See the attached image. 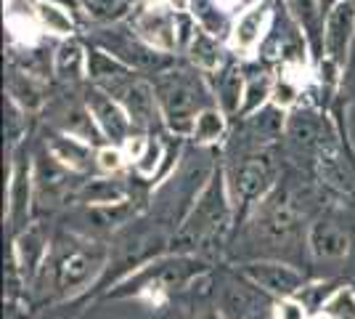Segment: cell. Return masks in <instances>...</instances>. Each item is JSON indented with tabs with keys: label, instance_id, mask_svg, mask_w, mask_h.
Masks as SVG:
<instances>
[{
	"label": "cell",
	"instance_id": "cell-21",
	"mask_svg": "<svg viewBox=\"0 0 355 319\" xmlns=\"http://www.w3.org/2000/svg\"><path fill=\"white\" fill-rule=\"evenodd\" d=\"M8 99L19 104L27 115L37 112L45 104V88L37 80V75H32L30 69H11L8 75Z\"/></svg>",
	"mask_w": 355,
	"mask_h": 319
},
{
	"label": "cell",
	"instance_id": "cell-35",
	"mask_svg": "<svg viewBox=\"0 0 355 319\" xmlns=\"http://www.w3.org/2000/svg\"><path fill=\"white\" fill-rule=\"evenodd\" d=\"M350 256H353V263H355V243H353V250H350Z\"/></svg>",
	"mask_w": 355,
	"mask_h": 319
},
{
	"label": "cell",
	"instance_id": "cell-14",
	"mask_svg": "<svg viewBox=\"0 0 355 319\" xmlns=\"http://www.w3.org/2000/svg\"><path fill=\"white\" fill-rule=\"evenodd\" d=\"M48 253H51V240H48V234H45V229L40 224H30V227H24L16 234L14 247H11V261L19 269L21 282L37 279V274L43 272Z\"/></svg>",
	"mask_w": 355,
	"mask_h": 319
},
{
	"label": "cell",
	"instance_id": "cell-22",
	"mask_svg": "<svg viewBox=\"0 0 355 319\" xmlns=\"http://www.w3.org/2000/svg\"><path fill=\"white\" fill-rule=\"evenodd\" d=\"M189 11H191V16L202 30H207L209 35H215L220 40H228L234 19H231V11L223 6L220 0H189Z\"/></svg>",
	"mask_w": 355,
	"mask_h": 319
},
{
	"label": "cell",
	"instance_id": "cell-16",
	"mask_svg": "<svg viewBox=\"0 0 355 319\" xmlns=\"http://www.w3.org/2000/svg\"><path fill=\"white\" fill-rule=\"evenodd\" d=\"M308 250L318 261H340L350 256L353 237L345 227H340L334 218H318L308 229Z\"/></svg>",
	"mask_w": 355,
	"mask_h": 319
},
{
	"label": "cell",
	"instance_id": "cell-32",
	"mask_svg": "<svg viewBox=\"0 0 355 319\" xmlns=\"http://www.w3.org/2000/svg\"><path fill=\"white\" fill-rule=\"evenodd\" d=\"M276 319H311V314L305 301H300V295H292L276 301Z\"/></svg>",
	"mask_w": 355,
	"mask_h": 319
},
{
	"label": "cell",
	"instance_id": "cell-33",
	"mask_svg": "<svg viewBox=\"0 0 355 319\" xmlns=\"http://www.w3.org/2000/svg\"><path fill=\"white\" fill-rule=\"evenodd\" d=\"M167 6L175 11H189V0H167Z\"/></svg>",
	"mask_w": 355,
	"mask_h": 319
},
{
	"label": "cell",
	"instance_id": "cell-8",
	"mask_svg": "<svg viewBox=\"0 0 355 319\" xmlns=\"http://www.w3.org/2000/svg\"><path fill=\"white\" fill-rule=\"evenodd\" d=\"M355 43V0H337L324 16L321 32V54L326 67L342 72L350 61V51Z\"/></svg>",
	"mask_w": 355,
	"mask_h": 319
},
{
	"label": "cell",
	"instance_id": "cell-19",
	"mask_svg": "<svg viewBox=\"0 0 355 319\" xmlns=\"http://www.w3.org/2000/svg\"><path fill=\"white\" fill-rule=\"evenodd\" d=\"M225 48H223V40L209 35L207 30L196 27L193 38L186 46V59L189 64H193L196 69H202L205 75H215L220 67H225V59H223Z\"/></svg>",
	"mask_w": 355,
	"mask_h": 319
},
{
	"label": "cell",
	"instance_id": "cell-18",
	"mask_svg": "<svg viewBox=\"0 0 355 319\" xmlns=\"http://www.w3.org/2000/svg\"><path fill=\"white\" fill-rule=\"evenodd\" d=\"M53 75L67 85H80L88 80V48L77 38H64L53 51Z\"/></svg>",
	"mask_w": 355,
	"mask_h": 319
},
{
	"label": "cell",
	"instance_id": "cell-4",
	"mask_svg": "<svg viewBox=\"0 0 355 319\" xmlns=\"http://www.w3.org/2000/svg\"><path fill=\"white\" fill-rule=\"evenodd\" d=\"M207 272V263L199 261L196 256H167V259H157L146 263L141 272H135L125 285L130 288L133 295L138 298H148L154 304L164 301L167 295H173L175 290L189 285L193 277Z\"/></svg>",
	"mask_w": 355,
	"mask_h": 319
},
{
	"label": "cell",
	"instance_id": "cell-17",
	"mask_svg": "<svg viewBox=\"0 0 355 319\" xmlns=\"http://www.w3.org/2000/svg\"><path fill=\"white\" fill-rule=\"evenodd\" d=\"M45 149L53 154L61 165H67L77 176H85L90 170H96V149L98 147H93L88 141H83V138L69 136L64 131H56V133H51V136L45 138Z\"/></svg>",
	"mask_w": 355,
	"mask_h": 319
},
{
	"label": "cell",
	"instance_id": "cell-9",
	"mask_svg": "<svg viewBox=\"0 0 355 319\" xmlns=\"http://www.w3.org/2000/svg\"><path fill=\"white\" fill-rule=\"evenodd\" d=\"M218 311L223 319H276V298L239 274L223 282Z\"/></svg>",
	"mask_w": 355,
	"mask_h": 319
},
{
	"label": "cell",
	"instance_id": "cell-26",
	"mask_svg": "<svg viewBox=\"0 0 355 319\" xmlns=\"http://www.w3.org/2000/svg\"><path fill=\"white\" fill-rule=\"evenodd\" d=\"M284 6L297 19V24L308 35V40H315V46H321V32H324L321 0H284Z\"/></svg>",
	"mask_w": 355,
	"mask_h": 319
},
{
	"label": "cell",
	"instance_id": "cell-5",
	"mask_svg": "<svg viewBox=\"0 0 355 319\" xmlns=\"http://www.w3.org/2000/svg\"><path fill=\"white\" fill-rule=\"evenodd\" d=\"M93 46L104 48L106 54L117 56L119 61H125L128 67H133L144 75H157L173 64V54H162L154 46H148L135 32L133 24H117V22L106 24L104 30L96 32Z\"/></svg>",
	"mask_w": 355,
	"mask_h": 319
},
{
	"label": "cell",
	"instance_id": "cell-28",
	"mask_svg": "<svg viewBox=\"0 0 355 319\" xmlns=\"http://www.w3.org/2000/svg\"><path fill=\"white\" fill-rule=\"evenodd\" d=\"M286 136L300 147H313L318 141V120L308 109H295L286 115Z\"/></svg>",
	"mask_w": 355,
	"mask_h": 319
},
{
	"label": "cell",
	"instance_id": "cell-10",
	"mask_svg": "<svg viewBox=\"0 0 355 319\" xmlns=\"http://www.w3.org/2000/svg\"><path fill=\"white\" fill-rule=\"evenodd\" d=\"M85 104H88L93 120L98 125L101 136H104L106 144H114V147H125L130 138L138 133V128L133 125L128 109L119 104L114 96H109L106 91H101L98 85L90 83L85 88Z\"/></svg>",
	"mask_w": 355,
	"mask_h": 319
},
{
	"label": "cell",
	"instance_id": "cell-13",
	"mask_svg": "<svg viewBox=\"0 0 355 319\" xmlns=\"http://www.w3.org/2000/svg\"><path fill=\"white\" fill-rule=\"evenodd\" d=\"M14 160L8 165V186H6V215L11 224H21L30 215L35 199V163L27 157H16V149L8 152Z\"/></svg>",
	"mask_w": 355,
	"mask_h": 319
},
{
	"label": "cell",
	"instance_id": "cell-30",
	"mask_svg": "<svg viewBox=\"0 0 355 319\" xmlns=\"http://www.w3.org/2000/svg\"><path fill=\"white\" fill-rule=\"evenodd\" d=\"M93 22L98 24H112V22H119L122 16L130 11L133 0H77Z\"/></svg>",
	"mask_w": 355,
	"mask_h": 319
},
{
	"label": "cell",
	"instance_id": "cell-25",
	"mask_svg": "<svg viewBox=\"0 0 355 319\" xmlns=\"http://www.w3.org/2000/svg\"><path fill=\"white\" fill-rule=\"evenodd\" d=\"M32 6H35V16H37V22H40L45 35H53L59 40L74 35L72 14L64 6H59L56 0H32Z\"/></svg>",
	"mask_w": 355,
	"mask_h": 319
},
{
	"label": "cell",
	"instance_id": "cell-12",
	"mask_svg": "<svg viewBox=\"0 0 355 319\" xmlns=\"http://www.w3.org/2000/svg\"><path fill=\"white\" fill-rule=\"evenodd\" d=\"M241 277H247L252 285H257L276 301L292 298L305 288L302 272L286 261H250L241 266Z\"/></svg>",
	"mask_w": 355,
	"mask_h": 319
},
{
	"label": "cell",
	"instance_id": "cell-31",
	"mask_svg": "<svg viewBox=\"0 0 355 319\" xmlns=\"http://www.w3.org/2000/svg\"><path fill=\"white\" fill-rule=\"evenodd\" d=\"M128 165V154L122 147L114 144H104L96 149V173H104V176H119Z\"/></svg>",
	"mask_w": 355,
	"mask_h": 319
},
{
	"label": "cell",
	"instance_id": "cell-7",
	"mask_svg": "<svg viewBox=\"0 0 355 319\" xmlns=\"http://www.w3.org/2000/svg\"><path fill=\"white\" fill-rule=\"evenodd\" d=\"M276 22V0H254L241 8L234 19V27L228 35V51L239 59H252L260 54L268 32Z\"/></svg>",
	"mask_w": 355,
	"mask_h": 319
},
{
	"label": "cell",
	"instance_id": "cell-3",
	"mask_svg": "<svg viewBox=\"0 0 355 319\" xmlns=\"http://www.w3.org/2000/svg\"><path fill=\"white\" fill-rule=\"evenodd\" d=\"M234 211L236 208H234V197H231V189H228L225 170H212L207 176V183L196 192L189 213L183 215L175 240L186 245L205 243L231 221Z\"/></svg>",
	"mask_w": 355,
	"mask_h": 319
},
{
	"label": "cell",
	"instance_id": "cell-6",
	"mask_svg": "<svg viewBox=\"0 0 355 319\" xmlns=\"http://www.w3.org/2000/svg\"><path fill=\"white\" fill-rule=\"evenodd\" d=\"M276 163L268 149H252L241 154L239 163L228 173V189L234 197V208H257L276 189Z\"/></svg>",
	"mask_w": 355,
	"mask_h": 319
},
{
	"label": "cell",
	"instance_id": "cell-27",
	"mask_svg": "<svg viewBox=\"0 0 355 319\" xmlns=\"http://www.w3.org/2000/svg\"><path fill=\"white\" fill-rule=\"evenodd\" d=\"M273 83H276V77L268 75V72H254L252 77H247V85H244V99H241L239 117H250V115H254V112H260L263 106L270 104V96H273Z\"/></svg>",
	"mask_w": 355,
	"mask_h": 319
},
{
	"label": "cell",
	"instance_id": "cell-34",
	"mask_svg": "<svg viewBox=\"0 0 355 319\" xmlns=\"http://www.w3.org/2000/svg\"><path fill=\"white\" fill-rule=\"evenodd\" d=\"M196 319H223L220 311H207V314H199Z\"/></svg>",
	"mask_w": 355,
	"mask_h": 319
},
{
	"label": "cell",
	"instance_id": "cell-11",
	"mask_svg": "<svg viewBox=\"0 0 355 319\" xmlns=\"http://www.w3.org/2000/svg\"><path fill=\"white\" fill-rule=\"evenodd\" d=\"M130 24L148 46H154L157 51L173 54V56L180 51L178 46V11L170 8L167 3H146L141 11L133 14Z\"/></svg>",
	"mask_w": 355,
	"mask_h": 319
},
{
	"label": "cell",
	"instance_id": "cell-29",
	"mask_svg": "<svg viewBox=\"0 0 355 319\" xmlns=\"http://www.w3.org/2000/svg\"><path fill=\"white\" fill-rule=\"evenodd\" d=\"M315 314L324 319H355V290L350 285L334 288Z\"/></svg>",
	"mask_w": 355,
	"mask_h": 319
},
{
	"label": "cell",
	"instance_id": "cell-20",
	"mask_svg": "<svg viewBox=\"0 0 355 319\" xmlns=\"http://www.w3.org/2000/svg\"><path fill=\"white\" fill-rule=\"evenodd\" d=\"M244 85H247V75L239 69L236 64H225L215 72V99H218V106L231 117V115H239L241 109V99H244Z\"/></svg>",
	"mask_w": 355,
	"mask_h": 319
},
{
	"label": "cell",
	"instance_id": "cell-15",
	"mask_svg": "<svg viewBox=\"0 0 355 319\" xmlns=\"http://www.w3.org/2000/svg\"><path fill=\"white\" fill-rule=\"evenodd\" d=\"M257 213H260L257 229H260L263 240H268V243H273V245H282V243H289V240L295 237L297 213L284 195H282V199L276 197V189L257 205Z\"/></svg>",
	"mask_w": 355,
	"mask_h": 319
},
{
	"label": "cell",
	"instance_id": "cell-24",
	"mask_svg": "<svg viewBox=\"0 0 355 319\" xmlns=\"http://www.w3.org/2000/svg\"><path fill=\"white\" fill-rule=\"evenodd\" d=\"M225 133H228V115L218 104H212L196 115L189 138L196 147H215L225 138Z\"/></svg>",
	"mask_w": 355,
	"mask_h": 319
},
{
	"label": "cell",
	"instance_id": "cell-1",
	"mask_svg": "<svg viewBox=\"0 0 355 319\" xmlns=\"http://www.w3.org/2000/svg\"><path fill=\"white\" fill-rule=\"evenodd\" d=\"M106 259L109 247L101 240L80 231H59L56 240H51V253L37 279H45L51 293L72 298L96 282V277L104 272Z\"/></svg>",
	"mask_w": 355,
	"mask_h": 319
},
{
	"label": "cell",
	"instance_id": "cell-23",
	"mask_svg": "<svg viewBox=\"0 0 355 319\" xmlns=\"http://www.w3.org/2000/svg\"><path fill=\"white\" fill-rule=\"evenodd\" d=\"M77 199L85 205H117L128 199V189L125 183H119L114 176H93L88 181L77 189Z\"/></svg>",
	"mask_w": 355,
	"mask_h": 319
},
{
	"label": "cell",
	"instance_id": "cell-2",
	"mask_svg": "<svg viewBox=\"0 0 355 319\" xmlns=\"http://www.w3.org/2000/svg\"><path fill=\"white\" fill-rule=\"evenodd\" d=\"M164 128L173 136H191L193 120L202 109L218 104L207 75L193 64H170L167 69L151 75Z\"/></svg>",
	"mask_w": 355,
	"mask_h": 319
}]
</instances>
